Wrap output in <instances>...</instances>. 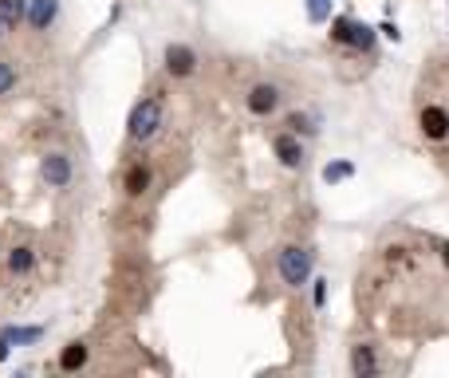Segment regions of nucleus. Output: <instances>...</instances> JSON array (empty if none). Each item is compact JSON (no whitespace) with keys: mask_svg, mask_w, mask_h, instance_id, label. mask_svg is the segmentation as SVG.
<instances>
[{"mask_svg":"<svg viewBox=\"0 0 449 378\" xmlns=\"http://www.w3.org/2000/svg\"><path fill=\"white\" fill-rule=\"evenodd\" d=\"M130 138H138V142H146V138H154L158 134V126H162V103L158 99H146V103H138V107L130 110Z\"/></svg>","mask_w":449,"mask_h":378,"instance_id":"1","label":"nucleus"},{"mask_svg":"<svg viewBox=\"0 0 449 378\" xmlns=\"http://www.w3.org/2000/svg\"><path fill=\"white\" fill-rule=\"evenodd\" d=\"M280 276H284V284H292V288H299V284H308L311 276V252L308 249H284L280 252Z\"/></svg>","mask_w":449,"mask_h":378,"instance_id":"2","label":"nucleus"},{"mask_svg":"<svg viewBox=\"0 0 449 378\" xmlns=\"http://www.w3.org/2000/svg\"><path fill=\"white\" fill-rule=\"evenodd\" d=\"M40 174H44V181H48V185L63 189V185L71 181V162H67V154H48V158H44V166H40Z\"/></svg>","mask_w":449,"mask_h":378,"instance_id":"3","label":"nucleus"},{"mask_svg":"<svg viewBox=\"0 0 449 378\" xmlns=\"http://www.w3.org/2000/svg\"><path fill=\"white\" fill-rule=\"evenodd\" d=\"M56 12H60V0H28V8H24V20H28L36 32H44L51 20H56Z\"/></svg>","mask_w":449,"mask_h":378,"instance_id":"4","label":"nucleus"},{"mask_svg":"<svg viewBox=\"0 0 449 378\" xmlns=\"http://www.w3.org/2000/svg\"><path fill=\"white\" fill-rule=\"evenodd\" d=\"M166 67H170V75H193L197 56H193V48H186V44H170V48H166Z\"/></svg>","mask_w":449,"mask_h":378,"instance_id":"5","label":"nucleus"},{"mask_svg":"<svg viewBox=\"0 0 449 378\" xmlns=\"http://www.w3.org/2000/svg\"><path fill=\"white\" fill-rule=\"evenodd\" d=\"M276 103H280V91L272 87V83H260V87L249 91V110L252 115H272Z\"/></svg>","mask_w":449,"mask_h":378,"instance_id":"6","label":"nucleus"},{"mask_svg":"<svg viewBox=\"0 0 449 378\" xmlns=\"http://www.w3.org/2000/svg\"><path fill=\"white\" fill-rule=\"evenodd\" d=\"M422 130H426V138H445L449 134V115L441 107H426L422 110Z\"/></svg>","mask_w":449,"mask_h":378,"instance_id":"7","label":"nucleus"},{"mask_svg":"<svg viewBox=\"0 0 449 378\" xmlns=\"http://www.w3.org/2000/svg\"><path fill=\"white\" fill-rule=\"evenodd\" d=\"M272 150H276V158L284 162V166H299V162H304V146H299L292 134H280V138L272 142Z\"/></svg>","mask_w":449,"mask_h":378,"instance_id":"8","label":"nucleus"},{"mask_svg":"<svg viewBox=\"0 0 449 378\" xmlns=\"http://www.w3.org/2000/svg\"><path fill=\"white\" fill-rule=\"evenodd\" d=\"M343 44H355V48L370 51V48H375V28H370V24H355V20H347V40H343Z\"/></svg>","mask_w":449,"mask_h":378,"instance_id":"9","label":"nucleus"},{"mask_svg":"<svg viewBox=\"0 0 449 378\" xmlns=\"http://www.w3.org/2000/svg\"><path fill=\"white\" fill-rule=\"evenodd\" d=\"M24 8H28V0H0V24L12 28V24L24 20Z\"/></svg>","mask_w":449,"mask_h":378,"instance_id":"10","label":"nucleus"},{"mask_svg":"<svg viewBox=\"0 0 449 378\" xmlns=\"http://www.w3.org/2000/svg\"><path fill=\"white\" fill-rule=\"evenodd\" d=\"M83 363H87V347H83V343H71V347H63V355H60V367H63V370H79Z\"/></svg>","mask_w":449,"mask_h":378,"instance_id":"11","label":"nucleus"},{"mask_svg":"<svg viewBox=\"0 0 449 378\" xmlns=\"http://www.w3.org/2000/svg\"><path fill=\"white\" fill-rule=\"evenodd\" d=\"M32 260H36V256H32V249H24V245H20V249L8 252V268L16 272V276H24V272H32Z\"/></svg>","mask_w":449,"mask_h":378,"instance_id":"12","label":"nucleus"},{"mask_svg":"<svg viewBox=\"0 0 449 378\" xmlns=\"http://www.w3.org/2000/svg\"><path fill=\"white\" fill-rule=\"evenodd\" d=\"M351 370H355V374H375V355H370V347H355Z\"/></svg>","mask_w":449,"mask_h":378,"instance_id":"13","label":"nucleus"},{"mask_svg":"<svg viewBox=\"0 0 449 378\" xmlns=\"http://www.w3.org/2000/svg\"><path fill=\"white\" fill-rule=\"evenodd\" d=\"M146 185H150V169L146 166H134L126 174V193H142Z\"/></svg>","mask_w":449,"mask_h":378,"instance_id":"14","label":"nucleus"},{"mask_svg":"<svg viewBox=\"0 0 449 378\" xmlns=\"http://www.w3.org/2000/svg\"><path fill=\"white\" fill-rule=\"evenodd\" d=\"M308 20L311 24H327L331 20V0H308Z\"/></svg>","mask_w":449,"mask_h":378,"instance_id":"15","label":"nucleus"},{"mask_svg":"<svg viewBox=\"0 0 449 378\" xmlns=\"http://www.w3.org/2000/svg\"><path fill=\"white\" fill-rule=\"evenodd\" d=\"M351 174H355L351 162H327V166H323V181H343V178H351Z\"/></svg>","mask_w":449,"mask_h":378,"instance_id":"16","label":"nucleus"},{"mask_svg":"<svg viewBox=\"0 0 449 378\" xmlns=\"http://www.w3.org/2000/svg\"><path fill=\"white\" fill-rule=\"evenodd\" d=\"M40 335H44L40 327H8V331H4V339H8V343H36Z\"/></svg>","mask_w":449,"mask_h":378,"instance_id":"17","label":"nucleus"},{"mask_svg":"<svg viewBox=\"0 0 449 378\" xmlns=\"http://www.w3.org/2000/svg\"><path fill=\"white\" fill-rule=\"evenodd\" d=\"M12 83H16V71H12L8 60H0V95H8Z\"/></svg>","mask_w":449,"mask_h":378,"instance_id":"18","label":"nucleus"},{"mask_svg":"<svg viewBox=\"0 0 449 378\" xmlns=\"http://www.w3.org/2000/svg\"><path fill=\"white\" fill-rule=\"evenodd\" d=\"M331 36H335V40H347V16H339V20H335V24H331Z\"/></svg>","mask_w":449,"mask_h":378,"instance_id":"19","label":"nucleus"},{"mask_svg":"<svg viewBox=\"0 0 449 378\" xmlns=\"http://www.w3.org/2000/svg\"><path fill=\"white\" fill-rule=\"evenodd\" d=\"M288 126H296V130H304V134H311V130H315V126H311V122H308V119H304V115H292V119H288Z\"/></svg>","mask_w":449,"mask_h":378,"instance_id":"20","label":"nucleus"},{"mask_svg":"<svg viewBox=\"0 0 449 378\" xmlns=\"http://www.w3.org/2000/svg\"><path fill=\"white\" fill-rule=\"evenodd\" d=\"M327 304V280H315V308Z\"/></svg>","mask_w":449,"mask_h":378,"instance_id":"21","label":"nucleus"},{"mask_svg":"<svg viewBox=\"0 0 449 378\" xmlns=\"http://www.w3.org/2000/svg\"><path fill=\"white\" fill-rule=\"evenodd\" d=\"M382 36H386V40H394V44H398V28H394V24H382Z\"/></svg>","mask_w":449,"mask_h":378,"instance_id":"22","label":"nucleus"},{"mask_svg":"<svg viewBox=\"0 0 449 378\" xmlns=\"http://www.w3.org/2000/svg\"><path fill=\"white\" fill-rule=\"evenodd\" d=\"M8 351H12V343L4 335H0V363H4V358H8Z\"/></svg>","mask_w":449,"mask_h":378,"instance_id":"23","label":"nucleus"},{"mask_svg":"<svg viewBox=\"0 0 449 378\" xmlns=\"http://www.w3.org/2000/svg\"><path fill=\"white\" fill-rule=\"evenodd\" d=\"M441 252H445V264H449V245H441Z\"/></svg>","mask_w":449,"mask_h":378,"instance_id":"24","label":"nucleus"},{"mask_svg":"<svg viewBox=\"0 0 449 378\" xmlns=\"http://www.w3.org/2000/svg\"><path fill=\"white\" fill-rule=\"evenodd\" d=\"M0 36H4V24H0Z\"/></svg>","mask_w":449,"mask_h":378,"instance_id":"25","label":"nucleus"}]
</instances>
